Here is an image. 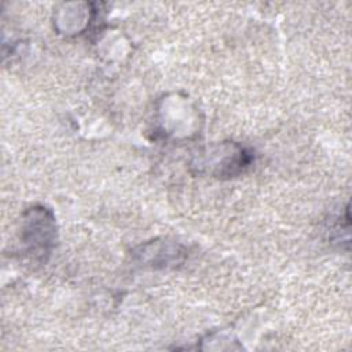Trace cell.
I'll use <instances>...</instances> for the list:
<instances>
[{
  "mask_svg": "<svg viewBox=\"0 0 352 352\" xmlns=\"http://www.w3.org/2000/svg\"><path fill=\"white\" fill-rule=\"evenodd\" d=\"M252 153L238 143H220L208 147L198 154L194 166L199 172L214 175L216 177H231L243 172L252 162Z\"/></svg>",
  "mask_w": 352,
  "mask_h": 352,
  "instance_id": "1",
  "label": "cell"
},
{
  "mask_svg": "<svg viewBox=\"0 0 352 352\" xmlns=\"http://www.w3.org/2000/svg\"><path fill=\"white\" fill-rule=\"evenodd\" d=\"M55 217L44 206H32L25 213L22 227V241L38 254L50 252L55 243Z\"/></svg>",
  "mask_w": 352,
  "mask_h": 352,
  "instance_id": "2",
  "label": "cell"
},
{
  "mask_svg": "<svg viewBox=\"0 0 352 352\" xmlns=\"http://www.w3.org/2000/svg\"><path fill=\"white\" fill-rule=\"evenodd\" d=\"M184 253V248L175 242H150L142 245L136 252V256L144 265L165 268L182 263Z\"/></svg>",
  "mask_w": 352,
  "mask_h": 352,
  "instance_id": "3",
  "label": "cell"
}]
</instances>
